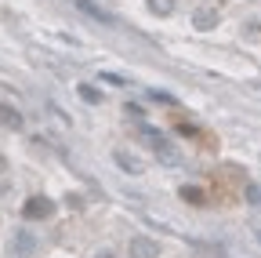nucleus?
Instances as JSON below:
<instances>
[{
  "mask_svg": "<svg viewBox=\"0 0 261 258\" xmlns=\"http://www.w3.org/2000/svg\"><path fill=\"white\" fill-rule=\"evenodd\" d=\"M47 207H51V204L37 197V200H29V207H25V215H33V218H44V215H47Z\"/></svg>",
  "mask_w": 261,
  "mask_h": 258,
  "instance_id": "1",
  "label": "nucleus"
},
{
  "mask_svg": "<svg viewBox=\"0 0 261 258\" xmlns=\"http://www.w3.org/2000/svg\"><path fill=\"white\" fill-rule=\"evenodd\" d=\"M152 11H156V15H163V11H167V0H152Z\"/></svg>",
  "mask_w": 261,
  "mask_h": 258,
  "instance_id": "2",
  "label": "nucleus"
}]
</instances>
